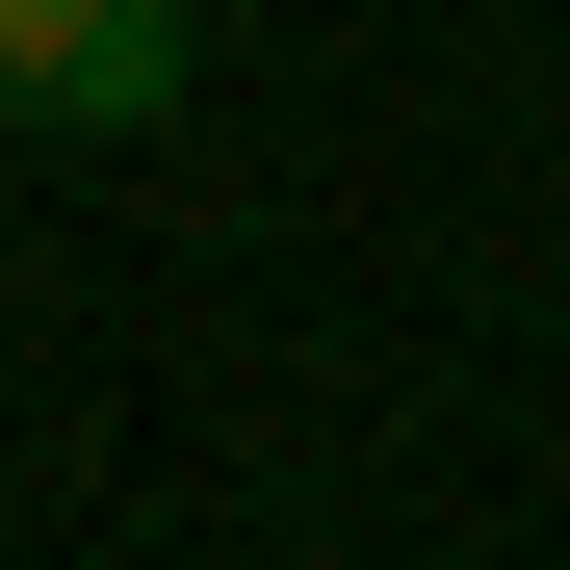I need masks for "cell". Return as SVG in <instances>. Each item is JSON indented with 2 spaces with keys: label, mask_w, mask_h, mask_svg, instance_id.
Here are the masks:
<instances>
[{
  "label": "cell",
  "mask_w": 570,
  "mask_h": 570,
  "mask_svg": "<svg viewBox=\"0 0 570 570\" xmlns=\"http://www.w3.org/2000/svg\"><path fill=\"white\" fill-rule=\"evenodd\" d=\"M208 0H0V105L27 130H181Z\"/></svg>",
  "instance_id": "6da1fadb"
}]
</instances>
